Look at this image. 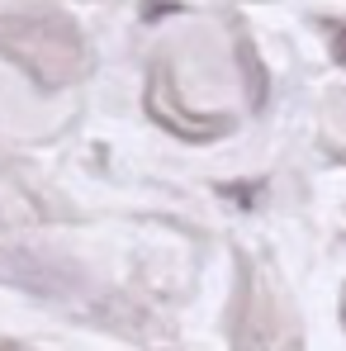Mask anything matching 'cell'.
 <instances>
[{
	"mask_svg": "<svg viewBox=\"0 0 346 351\" xmlns=\"http://www.w3.org/2000/svg\"><path fill=\"white\" fill-rule=\"evenodd\" d=\"M0 53L24 66L43 90H53L62 81H71L81 71V34L76 24L58 10H14L0 19Z\"/></svg>",
	"mask_w": 346,
	"mask_h": 351,
	"instance_id": "6da1fadb",
	"label": "cell"
},
{
	"mask_svg": "<svg viewBox=\"0 0 346 351\" xmlns=\"http://www.w3.org/2000/svg\"><path fill=\"white\" fill-rule=\"evenodd\" d=\"M0 280L14 285L19 294L53 299V304H66V299H76L86 290V276L71 261H62L43 247H19V242L0 247Z\"/></svg>",
	"mask_w": 346,
	"mask_h": 351,
	"instance_id": "7a4b0ae2",
	"label": "cell"
},
{
	"mask_svg": "<svg viewBox=\"0 0 346 351\" xmlns=\"http://www.w3.org/2000/svg\"><path fill=\"white\" fill-rule=\"evenodd\" d=\"M232 62H237V71H242L247 105L261 114V110H266V100H271V71H266V62H261L256 43H251L247 34H237V43H232Z\"/></svg>",
	"mask_w": 346,
	"mask_h": 351,
	"instance_id": "3957f363",
	"label": "cell"
},
{
	"mask_svg": "<svg viewBox=\"0 0 346 351\" xmlns=\"http://www.w3.org/2000/svg\"><path fill=\"white\" fill-rule=\"evenodd\" d=\"M247 323H251V261L237 256V290H232V304H228V337H232V347L247 342Z\"/></svg>",
	"mask_w": 346,
	"mask_h": 351,
	"instance_id": "277c9868",
	"label": "cell"
},
{
	"mask_svg": "<svg viewBox=\"0 0 346 351\" xmlns=\"http://www.w3.org/2000/svg\"><path fill=\"white\" fill-rule=\"evenodd\" d=\"M223 195L242 199V209H251V190H247V185H223Z\"/></svg>",
	"mask_w": 346,
	"mask_h": 351,
	"instance_id": "5b68a950",
	"label": "cell"
},
{
	"mask_svg": "<svg viewBox=\"0 0 346 351\" xmlns=\"http://www.w3.org/2000/svg\"><path fill=\"white\" fill-rule=\"evenodd\" d=\"M332 58L346 66V29H337V38H332Z\"/></svg>",
	"mask_w": 346,
	"mask_h": 351,
	"instance_id": "8992f818",
	"label": "cell"
},
{
	"mask_svg": "<svg viewBox=\"0 0 346 351\" xmlns=\"http://www.w3.org/2000/svg\"><path fill=\"white\" fill-rule=\"evenodd\" d=\"M0 351H19V347H14V342H5V337H0Z\"/></svg>",
	"mask_w": 346,
	"mask_h": 351,
	"instance_id": "52a82bcc",
	"label": "cell"
},
{
	"mask_svg": "<svg viewBox=\"0 0 346 351\" xmlns=\"http://www.w3.org/2000/svg\"><path fill=\"white\" fill-rule=\"evenodd\" d=\"M342 323H346V294H342Z\"/></svg>",
	"mask_w": 346,
	"mask_h": 351,
	"instance_id": "ba28073f",
	"label": "cell"
}]
</instances>
